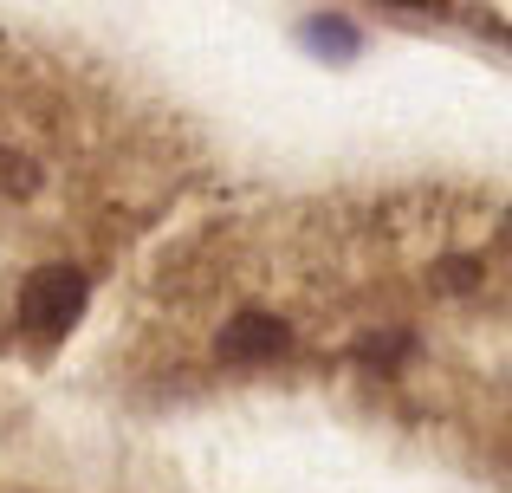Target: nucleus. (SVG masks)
<instances>
[{
	"label": "nucleus",
	"instance_id": "nucleus-6",
	"mask_svg": "<svg viewBox=\"0 0 512 493\" xmlns=\"http://www.w3.org/2000/svg\"><path fill=\"white\" fill-rule=\"evenodd\" d=\"M402 351H409V338H402V331H389V338H370L357 357H363V364H396Z\"/></svg>",
	"mask_w": 512,
	"mask_h": 493
},
{
	"label": "nucleus",
	"instance_id": "nucleus-4",
	"mask_svg": "<svg viewBox=\"0 0 512 493\" xmlns=\"http://www.w3.org/2000/svg\"><path fill=\"white\" fill-rule=\"evenodd\" d=\"M39 189V169H33V156H20V150H0V195H33Z\"/></svg>",
	"mask_w": 512,
	"mask_h": 493
},
{
	"label": "nucleus",
	"instance_id": "nucleus-1",
	"mask_svg": "<svg viewBox=\"0 0 512 493\" xmlns=\"http://www.w3.org/2000/svg\"><path fill=\"white\" fill-rule=\"evenodd\" d=\"M85 299H91V286H85L78 266H39V273L26 279V292H20V325L39 331V338H59V331L78 325Z\"/></svg>",
	"mask_w": 512,
	"mask_h": 493
},
{
	"label": "nucleus",
	"instance_id": "nucleus-5",
	"mask_svg": "<svg viewBox=\"0 0 512 493\" xmlns=\"http://www.w3.org/2000/svg\"><path fill=\"white\" fill-rule=\"evenodd\" d=\"M441 292H467V286H480V266L474 260H441Z\"/></svg>",
	"mask_w": 512,
	"mask_h": 493
},
{
	"label": "nucleus",
	"instance_id": "nucleus-3",
	"mask_svg": "<svg viewBox=\"0 0 512 493\" xmlns=\"http://www.w3.org/2000/svg\"><path fill=\"white\" fill-rule=\"evenodd\" d=\"M299 39H305V52H318L325 65H350L357 46H363V33L350 20H338V13H312V20L299 26Z\"/></svg>",
	"mask_w": 512,
	"mask_h": 493
},
{
	"label": "nucleus",
	"instance_id": "nucleus-2",
	"mask_svg": "<svg viewBox=\"0 0 512 493\" xmlns=\"http://www.w3.org/2000/svg\"><path fill=\"white\" fill-rule=\"evenodd\" d=\"M286 344H292V325H279V318H266V312H240L234 325H221L227 364H266V357H279Z\"/></svg>",
	"mask_w": 512,
	"mask_h": 493
},
{
	"label": "nucleus",
	"instance_id": "nucleus-7",
	"mask_svg": "<svg viewBox=\"0 0 512 493\" xmlns=\"http://www.w3.org/2000/svg\"><path fill=\"white\" fill-rule=\"evenodd\" d=\"M506 241H512V215H506Z\"/></svg>",
	"mask_w": 512,
	"mask_h": 493
}]
</instances>
